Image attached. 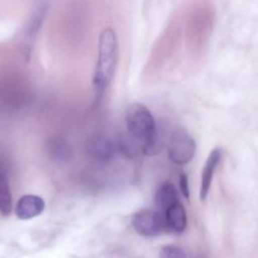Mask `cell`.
<instances>
[{
  "instance_id": "1",
  "label": "cell",
  "mask_w": 258,
  "mask_h": 258,
  "mask_svg": "<svg viewBox=\"0 0 258 258\" xmlns=\"http://www.w3.org/2000/svg\"><path fill=\"white\" fill-rule=\"evenodd\" d=\"M126 127L128 134L140 144L145 155H156L161 151L158 126L153 113L143 103L134 102L126 110Z\"/></svg>"
},
{
  "instance_id": "3",
  "label": "cell",
  "mask_w": 258,
  "mask_h": 258,
  "mask_svg": "<svg viewBox=\"0 0 258 258\" xmlns=\"http://www.w3.org/2000/svg\"><path fill=\"white\" fill-rule=\"evenodd\" d=\"M196 151V141L185 128H176L171 133L168 141V154L174 164L185 165L193 160Z\"/></svg>"
},
{
  "instance_id": "11",
  "label": "cell",
  "mask_w": 258,
  "mask_h": 258,
  "mask_svg": "<svg viewBox=\"0 0 258 258\" xmlns=\"http://www.w3.org/2000/svg\"><path fill=\"white\" fill-rule=\"evenodd\" d=\"M159 258H186V254L180 247L169 244V246H164L161 248Z\"/></svg>"
},
{
  "instance_id": "10",
  "label": "cell",
  "mask_w": 258,
  "mask_h": 258,
  "mask_svg": "<svg viewBox=\"0 0 258 258\" xmlns=\"http://www.w3.org/2000/svg\"><path fill=\"white\" fill-rule=\"evenodd\" d=\"M13 211L12 193H10L9 179L5 166L0 163V213L2 216H9Z\"/></svg>"
},
{
  "instance_id": "9",
  "label": "cell",
  "mask_w": 258,
  "mask_h": 258,
  "mask_svg": "<svg viewBox=\"0 0 258 258\" xmlns=\"http://www.w3.org/2000/svg\"><path fill=\"white\" fill-rule=\"evenodd\" d=\"M155 206L160 212H165L166 209L170 208L175 203H178V191H176L174 184L170 181H165L159 186V189L155 193Z\"/></svg>"
},
{
  "instance_id": "4",
  "label": "cell",
  "mask_w": 258,
  "mask_h": 258,
  "mask_svg": "<svg viewBox=\"0 0 258 258\" xmlns=\"http://www.w3.org/2000/svg\"><path fill=\"white\" fill-rule=\"evenodd\" d=\"M133 226L140 236L155 237L166 229L165 217L160 211L143 209L133 216Z\"/></svg>"
},
{
  "instance_id": "2",
  "label": "cell",
  "mask_w": 258,
  "mask_h": 258,
  "mask_svg": "<svg viewBox=\"0 0 258 258\" xmlns=\"http://www.w3.org/2000/svg\"><path fill=\"white\" fill-rule=\"evenodd\" d=\"M117 37L112 28L102 30L98 38L97 62H96L93 88L96 93V103L102 100L106 88L112 81L117 64Z\"/></svg>"
},
{
  "instance_id": "7",
  "label": "cell",
  "mask_w": 258,
  "mask_h": 258,
  "mask_svg": "<svg viewBox=\"0 0 258 258\" xmlns=\"http://www.w3.org/2000/svg\"><path fill=\"white\" fill-rule=\"evenodd\" d=\"M222 159V149L216 148L212 150L209 154L208 159H207L206 164H204L203 173H202V181H201V191H199V197H201L202 202H206L207 197H208L209 191H211L212 183H213L214 173L217 170V166L219 165Z\"/></svg>"
},
{
  "instance_id": "6",
  "label": "cell",
  "mask_w": 258,
  "mask_h": 258,
  "mask_svg": "<svg viewBox=\"0 0 258 258\" xmlns=\"http://www.w3.org/2000/svg\"><path fill=\"white\" fill-rule=\"evenodd\" d=\"M45 208V203L40 197L34 194H25L18 201L15 206V214L22 221L35 218L40 216Z\"/></svg>"
},
{
  "instance_id": "5",
  "label": "cell",
  "mask_w": 258,
  "mask_h": 258,
  "mask_svg": "<svg viewBox=\"0 0 258 258\" xmlns=\"http://www.w3.org/2000/svg\"><path fill=\"white\" fill-rule=\"evenodd\" d=\"M86 153L97 163H108L115 156L116 146L107 136L97 134L88 138L86 141Z\"/></svg>"
},
{
  "instance_id": "8",
  "label": "cell",
  "mask_w": 258,
  "mask_h": 258,
  "mask_svg": "<svg viewBox=\"0 0 258 258\" xmlns=\"http://www.w3.org/2000/svg\"><path fill=\"white\" fill-rule=\"evenodd\" d=\"M165 227L171 233H183L186 228V212L180 202L171 206L164 212Z\"/></svg>"
},
{
  "instance_id": "12",
  "label": "cell",
  "mask_w": 258,
  "mask_h": 258,
  "mask_svg": "<svg viewBox=\"0 0 258 258\" xmlns=\"http://www.w3.org/2000/svg\"><path fill=\"white\" fill-rule=\"evenodd\" d=\"M179 186H180V191L184 198L189 199V197H190V189H189V180L186 174H180V176H179Z\"/></svg>"
}]
</instances>
